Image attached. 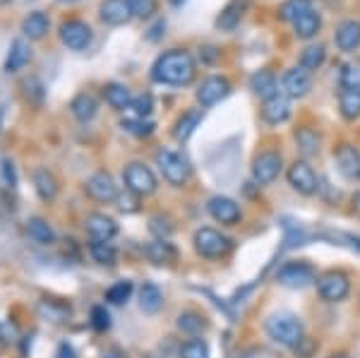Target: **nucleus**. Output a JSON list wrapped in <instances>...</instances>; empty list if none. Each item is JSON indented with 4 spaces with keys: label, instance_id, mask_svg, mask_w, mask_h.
<instances>
[{
    "label": "nucleus",
    "instance_id": "obj_1",
    "mask_svg": "<svg viewBox=\"0 0 360 358\" xmlns=\"http://www.w3.org/2000/svg\"><path fill=\"white\" fill-rule=\"evenodd\" d=\"M197 65L195 58L190 56V51L173 49L161 53L152 65V79L159 84H171V87H183L190 84L195 79Z\"/></svg>",
    "mask_w": 360,
    "mask_h": 358
},
{
    "label": "nucleus",
    "instance_id": "obj_2",
    "mask_svg": "<svg viewBox=\"0 0 360 358\" xmlns=\"http://www.w3.org/2000/svg\"><path fill=\"white\" fill-rule=\"evenodd\" d=\"M266 334L274 344L293 349L305 337V327L300 317H295L293 313H274L266 320Z\"/></svg>",
    "mask_w": 360,
    "mask_h": 358
},
{
    "label": "nucleus",
    "instance_id": "obj_3",
    "mask_svg": "<svg viewBox=\"0 0 360 358\" xmlns=\"http://www.w3.org/2000/svg\"><path fill=\"white\" fill-rule=\"evenodd\" d=\"M193 243L197 255L207 257V260H221L233 250V241L229 236H224L221 231L212 229V226H202L195 231Z\"/></svg>",
    "mask_w": 360,
    "mask_h": 358
},
{
    "label": "nucleus",
    "instance_id": "obj_4",
    "mask_svg": "<svg viewBox=\"0 0 360 358\" xmlns=\"http://www.w3.org/2000/svg\"><path fill=\"white\" fill-rule=\"evenodd\" d=\"M156 166H159V171L164 173V178L171 186H185V183L190 181V161L183 157V154L173 152V149H159L156 152Z\"/></svg>",
    "mask_w": 360,
    "mask_h": 358
},
{
    "label": "nucleus",
    "instance_id": "obj_5",
    "mask_svg": "<svg viewBox=\"0 0 360 358\" xmlns=\"http://www.w3.org/2000/svg\"><path fill=\"white\" fill-rule=\"evenodd\" d=\"M123 181H125V188L130 190L132 195H137V198H147V195H152L154 190L159 188L154 171L149 169L147 164H142V161H132V164L125 166Z\"/></svg>",
    "mask_w": 360,
    "mask_h": 358
},
{
    "label": "nucleus",
    "instance_id": "obj_6",
    "mask_svg": "<svg viewBox=\"0 0 360 358\" xmlns=\"http://www.w3.org/2000/svg\"><path fill=\"white\" fill-rule=\"evenodd\" d=\"M278 284L288 288H305L317 281V272L307 260H291V262L281 264L276 272Z\"/></svg>",
    "mask_w": 360,
    "mask_h": 358
},
{
    "label": "nucleus",
    "instance_id": "obj_7",
    "mask_svg": "<svg viewBox=\"0 0 360 358\" xmlns=\"http://www.w3.org/2000/svg\"><path fill=\"white\" fill-rule=\"evenodd\" d=\"M317 293L329 303H341L351 293V279L339 272V269H329L322 276H317Z\"/></svg>",
    "mask_w": 360,
    "mask_h": 358
},
{
    "label": "nucleus",
    "instance_id": "obj_8",
    "mask_svg": "<svg viewBox=\"0 0 360 358\" xmlns=\"http://www.w3.org/2000/svg\"><path fill=\"white\" fill-rule=\"evenodd\" d=\"M286 178H288V186H291L295 193L305 195V198H310V195H315L319 190L317 173L305 159L293 161V164L288 166V171H286Z\"/></svg>",
    "mask_w": 360,
    "mask_h": 358
},
{
    "label": "nucleus",
    "instance_id": "obj_9",
    "mask_svg": "<svg viewBox=\"0 0 360 358\" xmlns=\"http://www.w3.org/2000/svg\"><path fill=\"white\" fill-rule=\"evenodd\" d=\"M281 169H283L281 152L266 149V152H259L252 161V178L257 186H269V183H274L278 178Z\"/></svg>",
    "mask_w": 360,
    "mask_h": 358
},
{
    "label": "nucleus",
    "instance_id": "obj_10",
    "mask_svg": "<svg viewBox=\"0 0 360 358\" xmlns=\"http://www.w3.org/2000/svg\"><path fill=\"white\" fill-rule=\"evenodd\" d=\"M84 190L91 200L101 202V205H111V202L118 200V186H115L111 173H106V171L91 173L84 183Z\"/></svg>",
    "mask_w": 360,
    "mask_h": 358
},
{
    "label": "nucleus",
    "instance_id": "obj_11",
    "mask_svg": "<svg viewBox=\"0 0 360 358\" xmlns=\"http://www.w3.org/2000/svg\"><path fill=\"white\" fill-rule=\"evenodd\" d=\"M229 94H231L229 77H224V75H209L205 82L200 84V89H197V101H200L202 108H209V106H217L219 101H224Z\"/></svg>",
    "mask_w": 360,
    "mask_h": 358
},
{
    "label": "nucleus",
    "instance_id": "obj_12",
    "mask_svg": "<svg viewBox=\"0 0 360 358\" xmlns=\"http://www.w3.org/2000/svg\"><path fill=\"white\" fill-rule=\"evenodd\" d=\"M60 41L72 51H84L91 44V27L84 20H65L60 25Z\"/></svg>",
    "mask_w": 360,
    "mask_h": 358
},
{
    "label": "nucleus",
    "instance_id": "obj_13",
    "mask_svg": "<svg viewBox=\"0 0 360 358\" xmlns=\"http://www.w3.org/2000/svg\"><path fill=\"white\" fill-rule=\"evenodd\" d=\"M207 210L214 222L224 224V226H233V224H238L243 219L240 205H238L233 198H226V195H214V198L207 202Z\"/></svg>",
    "mask_w": 360,
    "mask_h": 358
},
{
    "label": "nucleus",
    "instance_id": "obj_14",
    "mask_svg": "<svg viewBox=\"0 0 360 358\" xmlns=\"http://www.w3.org/2000/svg\"><path fill=\"white\" fill-rule=\"evenodd\" d=\"M310 89H312V77H310V72L303 70L300 65L283 72V77H281L283 96H288V99H303V96L310 94Z\"/></svg>",
    "mask_w": 360,
    "mask_h": 358
},
{
    "label": "nucleus",
    "instance_id": "obj_15",
    "mask_svg": "<svg viewBox=\"0 0 360 358\" xmlns=\"http://www.w3.org/2000/svg\"><path fill=\"white\" fill-rule=\"evenodd\" d=\"M84 229L91 241H103V243H111V238H115V234H118L115 219L108 215H101V212H94V215L86 217Z\"/></svg>",
    "mask_w": 360,
    "mask_h": 358
},
{
    "label": "nucleus",
    "instance_id": "obj_16",
    "mask_svg": "<svg viewBox=\"0 0 360 358\" xmlns=\"http://www.w3.org/2000/svg\"><path fill=\"white\" fill-rule=\"evenodd\" d=\"M336 169L346 181H360V152L353 144H341L336 149Z\"/></svg>",
    "mask_w": 360,
    "mask_h": 358
},
{
    "label": "nucleus",
    "instance_id": "obj_17",
    "mask_svg": "<svg viewBox=\"0 0 360 358\" xmlns=\"http://www.w3.org/2000/svg\"><path fill=\"white\" fill-rule=\"evenodd\" d=\"M262 118H264V123H269V125L286 123V120L291 118V99L283 96L281 91L271 96V99H266L262 103Z\"/></svg>",
    "mask_w": 360,
    "mask_h": 358
},
{
    "label": "nucleus",
    "instance_id": "obj_18",
    "mask_svg": "<svg viewBox=\"0 0 360 358\" xmlns=\"http://www.w3.org/2000/svg\"><path fill=\"white\" fill-rule=\"evenodd\" d=\"M334 44L344 53H353L360 49V20H344L334 32Z\"/></svg>",
    "mask_w": 360,
    "mask_h": 358
},
{
    "label": "nucleus",
    "instance_id": "obj_19",
    "mask_svg": "<svg viewBox=\"0 0 360 358\" xmlns=\"http://www.w3.org/2000/svg\"><path fill=\"white\" fill-rule=\"evenodd\" d=\"M98 17H101L103 25L120 27L125 22L132 20V10L127 0H103L101 8H98Z\"/></svg>",
    "mask_w": 360,
    "mask_h": 358
},
{
    "label": "nucleus",
    "instance_id": "obj_20",
    "mask_svg": "<svg viewBox=\"0 0 360 358\" xmlns=\"http://www.w3.org/2000/svg\"><path fill=\"white\" fill-rule=\"evenodd\" d=\"M250 89H252L255 96H259L262 101L271 99L274 94H278V79L276 75L269 70V68H259L250 75Z\"/></svg>",
    "mask_w": 360,
    "mask_h": 358
},
{
    "label": "nucleus",
    "instance_id": "obj_21",
    "mask_svg": "<svg viewBox=\"0 0 360 358\" xmlns=\"http://www.w3.org/2000/svg\"><path fill=\"white\" fill-rule=\"evenodd\" d=\"M245 8H248V0H229L226 8L217 17V27L221 29V32H231V29H236L238 22H240L243 15H245Z\"/></svg>",
    "mask_w": 360,
    "mask_h": 358
},
{
    "label": "nucleus",
    "instance_id": "obj_22",
    "mask_svg": "<svg viewBox=\"0 0 360 358\" xmlns=\"http://www.w3.org/2000/svg\"><path fill=\"white\" fill-rule=\"evenodd\" d=\"M29 60H32V46H29L25 39H15V41L10 44V53H8V60H5V72H20Z\"/></svg>",
    "mask_w": 360,
    "mask_h": 358
},
{
    "label": "nucleus",
    "instance_id": "obj_23",
    "mask_svg": "<svg viewBox=\"0 0 360 358\" xmlns=\"http://www.w3.org/2000/svg\"><path fill=\"white\" fill-rule=\"evenodd\" d=\"M103 96H106L108 106L115 108V111H130L132 101H135L132 91L127 89L125 84H118V82H111V84L103 87Z\"/></svg>",
    "mask_w": 360,
    "mask_h": 358
},
{
    "label": "nucleus",
    "instance_id": "obj_24",
    "mask_svg": "<svg viewBox=\"0 0 360 358\" xmlns=\"http://www.w3.org/2000/svg\"><path fill=\"white\" fill-rule=\"evenodd\" d=\"M32 183H34V190L37 195L41 198L44 202H53L56 195H58V183L53 178V173L49 169H37L32 173Z\"/></svg>",
    "mask_w": 360,
    "mask_h": 358
},
{
    "label": "nucleus",
    "instance_id": "obj_25",
    "mask_svg": "<svg viewBox=\"0 0 360 358\" xmlns=\"http://www.w3.org/2000/svg\"><path fill=\"white\" fill-rule=\"evenodd\" d=\"M27 236L34 241V243H39V245H51V243H56V231L53 226H51L46 219L41 217H32L27 222Z\"/></svg>",
    "mask_w": 360,
    "mask_h": 358
},
{
    "label": "nucleus",
    "instance_id": "obj_26",
    "mask_svg": "<svg viewBox=\"0 0 360 358\" xmlns=\"http://www.w3.org/2000/svg\"><path fill=\"white\" fill-rule=\"evenodd\" d=\"M319 29H322V17L315 10H310V13H305L300 20L293 22V34L298 39H303V41H310V39H315L319 34Z\"/></svg>",
    "mask_w": 360,
    "mask_h": 358
},
{
    "label": "nucleus",
    "instance_id": "obj_27",
    "mask_svg": "<svg viewBox=\"0 0 360 358\" xmlns=\"http://www.w3.org/2000/svg\"><path fill=\"white\" fill-rule=\"evenodd\" d=\"M202 123V108H197V111H188L183 113L178 118L176 128H173V137H176L178 142H188L190 137L195 135V130L200 128Z\"/></svg>",
    "mask_w": 360,
    "mask_h": 358
},
{
    "label": "nucleus",
    "instance_id": "obj_28",
    "mask_svg": "<svg viewBox=\"0 0 360 358\" xmlns=\"http://www.w3.org/2000/svg\"><path fill=\"white\" fill-rule=\"evenodd\" d=\"M161 305H164V293H161V288L152 284V281H147V284L139 288V308L147 315H154L161 310Z\"/></svg>",
    "mask_w": 360,
    "mask_h": 358
},
{
    "label": "nucleus",
    "instance_id": "obj_29",
    "mask_svg": "<svg viewBox=\"0 0 360 358\" xmlns=\"http://www.w3.org/2000/svg\"><path fill=\"white\" fill-rule=\"evenodd\" d=\"M295 142H298V149L303 157H317L319 149H322V137H319V132L307 128V125L295 130Z\"/></svg>",
    "mask_w": 360,
    "mask_h": 358
},
{
    "label": "nucleus",
    "instance_id": "obj_30",
    "mask_svg": "<svg viewBox=\"0 0 360 358\" xmlns=\"http://www.w3.org/2000/svg\"><path fill=\"white\" fill-rule=\"evenodd\" d=\"M49 29H51V20L46 13H32L25 22H22V32H25V37L32 39V41L44 39L46 34H49Z\"/></svg>",
    "mask_w": 360,
    "mask_h": 358
},
{
    "label": "nucleus",
    "instance_id": "obj_31",
    "mask_svg": "<svg viewBox=\"0 0 360 358\" xmlns=\"http://www.w3.org/2000/svg\"><path fill=\"white\" fill-rule=\"evenodd\" d=\"M70 111H72V115L77 120H82V123H86V120H91L98 111V103L91 94H86V91H82V94H77L72 101H70Z\"/></svg>",
    "mask_w": 360,
    "mask_h": 358
},
{
    "label": "nucleus",
    "instance_id": "obj_32",
    "mask_svg": "<svg viewBox=\"0 0 360 358\" xmlns=\"http://www.w3.org/2000/svg\"><path fill=\"white\" fill-rule=\"evenodd\" d=\"M339 113L344 120L360 118V89H341L339 94Z\"/></svg>",
    "mask_w": 360,
    "mask_h": 358
},
{
    "label": "nucleus",
    "instance_id": "obj_33",
    "mask_svg": "<svg viewBox=\"0 0 360 358\" xmlns=\"http://www.w3.org/2000/svg\"><path fill=\"white\" fill-rule=\"evenodd\" d=\"M176 327L183 334H188V337H197V334H202L207 330V322H205V317L200 313H195V310H183L176 320Z\"/></svg>",
    "mask_w": 360,
    "mask_h": 358
},
{
    "label": "nucleus",
    "instance_id": "obj_34",
    "mask_svg": "<svg viewBox=\"0 0 360 358\" xmlns=\"http://www.w3.org/2000/svg\"><path fill=\"white\" fill-rule=\"evenodd\" d=\"M312 10V0H283L281 5H278V20H283V22H293L295 20H300L305 13H310Z\"/></svg>",
    "mask_w": 360,
    "mask_h": 358
},
{
    "label": "nucleus",
    "instance_id": "obj_35",
    "mask_svg": "<svg viewBox=\"0 0 360 358\" xmlns=\"http://www.w3.org/2000/svg\"><path fill=\"white\" fill-rule=\"evenodd\" d=\"M324 60H327V49H324L322 44H312L307 46V49L300 53V68L307 72H315L319 68L324 65Z\"/></svg>",
    "mask_w": 360,
    "mask_h": 358
},
{
    "label": "nucleus",
    "instance_id": "obj_36",
    "mask_svg": "<svg viewBox=\"0 0 360 358\" xmlns=\"http://www.w3.org/2000/svg\"><path fill=\"white\" fill-rule=\"evenodd\" d=\"M89 255L94 257V262L103 264V267H113L118 262V250L111 243H103V241H91Z\"/></svg>",
    "mask_w": 360,
    "mask_h": 358
},
{
    "label": "nucleus",
    "instance_id": "obj_37",
    "mask_svg": "<svg viewBox=\"0 0 360 358\" xmlns=\"http://www.w3.org/2000/svg\"><path fill=\"white\" fill-rule=\"evenodd\" d=\"M144 252H147V257L152 260L154 264H168L176 260V248L171 243H166V241H154V243H149L144 248Z\"/></svg>",
    "mask_w": 360,
    "mask_h": 358
},
{
    "label": "nucleus",
    "instance_id": "obj_38",
    "mask_svg": "<svg viewBox=\"0 0 360 358\" xmlns=\"http://www.w3.org/2000/svg\"><path fill=\"white\" fill-rule=\"evenodd\" d=\"M341 87L344 89H360V60H348L341 68Z\"/></svg>",
    "mask_w": 360,
    "mask_h": 358
},
{
    "label": "nucleus",
    "instance_id": "obj_39",
    "mask_svg": "<svg viewBox=\"0 0 360 358\" xmlns=\"http://www.w3.org/2000/svg\"><path fill=\"white\" fill-rule=\"evenodd\" d=\"M132 281H127V279H123V281H115L113 286H108V291H106V301L108 303H113V305H123V303H127V298L132 296Z\"/></svg>",
    "mask_w": 360,
    "mask_h": 358
},
{
    "label": "nucleus",
    "instance_id": "obj_40",
    "mask_svg": "<svg viewBox=\"0 0 360 358\" xmlns=\"http://www.w3.org/2000/svg\"><path fill=\"white\" fill-rule=\"evenodd\" d=\"M39 313H41L46 320L51 322H63L70 317V305L63 303H53V301H41L39 303Z\"/></svg>",
    "mask_w": 360,
    "mask_h": 358
},
{
    "label": "nucleus",
    "instance_id": "obj_41",
    "mask_svg": "<svg viewBox=\"0 0 360 358\" xmlns=\"http://www.w3.org/2000/svg\"><path fill=\"white\" fill-rule=\"evenodd\" d=\"M180 358H209V346L205 339H188L180 346Z\"/></svg>",
    "mask_w": 360,
    "mask_h": 358
},
{
    "label": "nucleus",
    "instance_id": "obj_42",
    "mask_svg": "<svg viewBox=\"0 0 360 358\" xmlns=\"http://www.w3.org/2000/svg\"><path fill=\"white\" fill-rule=\"evenodd\" d=\"M123 128L137 137H147L154 132V123L149 118H127V120H123Z\"/></svg>",
    "mask_w": 360,
    "mask_h": 358
},
{
    "label": "nucleus",
    "instance_id": "obj_43",
    "mask_svg": "<svg viewBox=\"0 0 360 358\" xmlns=\"http://www.w3.org/2000/svg\"><path fill=\"white\" fill-rule=\"evenodd\" d=\"M132 10V17L137 20H149L156 13V0H127Z\"/></svg>",
    "mask_w": 360,
    "mask_h": 358
},
{
    "label": "nucleus",
    "instance_id": "obj_44",
    "mask_svg": "<svg viewBox=\"0 0 360 358\" xmlns=\"http://www.w3.org/2000/svg\"><path fill=\"white\" fill-rule=\"evenodd\" d=\"M130 111L135 113V118H149V113L154 111V99H152V94L135 96V101H132Z\"/></svg>",
    "mask_w": 360,
    "mask_h": 358
},
{
    "label": "nucleus",
    "instance_id": "obj_45",
    "mask_svg": "<svg viewBox=\"0 0 360 358\" xmlns=\"http://www.w3.org/2000/svg\"><path fill=\"white\" fill-rule=\"evenodd\" d=\"M91 325H94V330L98 332H106L108 327H111V315H108V310L103 308V305H94V308H91Z\"/></svg>",
    "mask_w": 360,
    "mask_h": 358
},
{
    "label": "nucleus",
    "instance_id": "obj_46",
    "mask_svg": "<svg viewBox=\"0 0 360 358\" xmlns=\"http://www.w3.org/2000/svg\"><path fill=\"white\" fill-rule=\"evenodd\" d=\"M0 173H3V181H5V186H8V188H15V186H17V176H15L13 161L5 159V161H3V166H0Z\"/></svg>",
    "mask_w": 360,
    "mask_h": 358
},
{
    "label": "nucleus",
    "instance_id": "obj_47",
    "mask_svg": "<svg viewBox=\"0 0 360 358\" xmlns=\"http://www.w3.org/2000/svg\"><path fill=\"white\" fill-rule=\"evenodd\" d=\"M293 349H295V354H298L300 358H310L312 354H315V342H312V339H307V337H303L298 344L293 346Z\"/></svg>",
    "mask_w": 360,
    "mask_h": 358
},
{
    "label": "nucleus",
    "instance_id": "obj_48",
    "mask_svg": "<svg viewBox=\"0 0 360 358\" xmlns=\"http://www.w3.org/2000/svg\"><path fill=\"white\" fill-rule=\"evenodd\" d=\"M58 358H77V356H75V349L70 344H60V349H58Z\"/></svg>",
    "mask_w": 360,
    "mask_h": 358
},
{
    "label": "nucleus",
    "instance_id": "obj_49",
    "mask_svg": "<svg viewBox=\"0 0 360 358\" xmlns=\"http://www.w3.org/2000/svg\"><path fill=\"white\" fill-rule=\"evenodd\" d=\"M161 29H166V22H164V20H161L159 25H156V27L152 29V34H149V39H152V41H156V39L161 37Z\"/></svg>",
    "mask_w": 360,
    "mask_h": 358
},
{
    "label": "nucleus",
    "instance_id": "obj_50",
    "mask_svg": "<svg viewBox=\"0 0 360 358\" xmlns=\"http://www.w3.org/2000/svg\"><path fill=\"white\" fill-rule=\"evenodd\" d=\"M353 210H356V215L360 217V190H356V195H353Z\"/></svg>",
    "mask_w": 360,
    "mask_h": 358
},
{
    "label": "nucleus",
    "instance_id": "obj_51",
    "mask_svg": "<svg viewBox=\"0 0 360 358\" xmlns=\"http://www.w3.org/2000/svg\"><path fill=\"white\" fill-rule=\"evenodd\" d=\"M346 241H351V245L360 250V238H358V236H346Z\"/></svg>",
    "mask_w": 360,
    "mask_h": 358
},
{
    "label": "nucleus",
    "instance_id": "obj_52",
    "mask_svg": "<svg viewBox=\"0 0 360 358\" xmlns=\"http://www.w3.org/2000/svg\"><path fill=\"white\" fill-rule=\"evenodd\" d=\"M183 3H185V0H171V5H176V8H180Z\"/></svg>",
    "mask_w": 360,
    "mask_h": 358
},
{
    "label": "nucleus",
    "instance_id": "obj_53",
    "mask_svg": "<svg viewBox=\"0 0 360 358\" xmlns=\"http://www.w3.org/2000/svg\"><path fill=\"white\" fill-rule=\"evenodd\" d=\"M329 358H348V356H344V354H334V356H329Z\"/></svg>",
    "mask_w": 360,
    "mask_h": 358
},
{
    "label": "nucleus",
    "instance_id": "obj_54",
    "mask_svg": "<svg viewBox=\"0 0 360 358\" xmlns=\"http://www.w3.org/2000/svg\"><path fill=\"white\" fill-rule=\"evenodd\" d=\"M60 3H75V0H60Z\"/></svg>",
    "mask_w": 360,
    "mask_h": 358
},
{
    "label": "nucleus",
    "instance_id": "obj_55",
    "mask_svg": "<svg viewBox=\"0 0 360 358\" xmlns=\"http://www.w3.org/2000/svg\"><path fill=\"white\" fill-rule=\"evenodd\" d=\"M5 3H8V0H0V5H5Z\"/></svg>",
    "mask_w": 360,
    "mask_h": 358
}]
</instances>
